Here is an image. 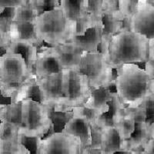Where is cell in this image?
I'll return each mask as SVG.
<instances>
[{"label": "cell", "instance_id": "6da1fadb", "mask_svg": "<svg viewBox=\"0 0 154 154\" xmlns=\"http://www.w3.org/2000/svg\"><path fill=\"white\" fill-rule=\"evenodd\" d=\"M103 29L101 26L97 25L96 26L87 29L84 35H77L74 41L76 46L80 49L87 51H96L98 44L101 41L100 37Z\"/></svg>", "mask_w": 154, "mask_h": 154}, {"label": "cell", "instance_id": "7a4b0ae2", "mask_svg": "<svg viewBox=\"0 0 154 154\" xmlns=\"http://www.w3.org/2000/svg\"><path fill=\"white\" fill-rule=\"evenodd\" d=\"M89 126V123L87 120L82 118H76L68 126L69 132L75 133L80 137L82 152L86 151V149L89 146L88 145L89 143V133H88Z\"/></svg>", "mask_w": 154, "mask_h": 154}, {"label": "cell", "instance_id": "3957f363", "mask_svg": "<svg viewBox=\"0 0 154 154\" xmlns=\"http://www.w3.org/2000/svg\"><path fill=\"white\" fill-rule=\"evenodd\" d=\"M49 117L52 119L54 133H61L64 130L66 125L73 116L72 112H57L55 110V106L53 105L48 110Z\"/></svg>", "mask_w": 154, "mask_h": 154}, {"label": "cell", "instance_id": "277c9868", "mask_svg": "<svg viewBox=\"0 0 154 154\" xmlns=\"http://www.w3.org/2000/svg\"><path fill=\"white\" fill-rule=\"evenodd\" d=\"M102 22L103 29L102 31L103 38L109 39L116 32L119 30V19L113 15V12L106 11L102 14Z\"/></svg>", "mask_w": 154, "mask_h": 154}, {"label": "cell", "instance_id": "5b68a950", "mask_svg": "<svg viewBox=\"0 0 154 154\" xmlns=\"http://www.w3.org/2000/svg\"><path fill=\"white\" fill-rule=\"evenodd\" d=\"M22 103L21 102L11 104L5 108V111L2 113V121L11 123L16 126L23 125L22 121Z\"/></svg>", "mask_w": 154, "mask_h": 154}, {"label": "cell", "instance_id": "8992f818", "mask_svg": "<svg viewBox=\"0 0 154 154\" xmlns=\"http://www.w3.org/2000/svg\"><path fill=\"white\" fill-rule=\"evenodd\" d=\"M46 86L47 91L51 96L56 97L66 96L65 80L63 73H57V75L48 79Z\"/></svg>", "mask_w": 154, "mask_h": 154}, {"label": "cell", "instance_id": "52a82bcc", "mask_svg": "<svg viewBox=\"0 0 154 154\" xmlns=\"http://www.w3.org/2000/svg\"><path fill=\"white\" fill-rule=\"evenodd\" d=\"M123 150L126 149H121L119 132L114 129L109 132V137H107L106 140H104L102 154H116Z\"/></svg>", "mask_w": 154, "mask_h": 154}, {"label": "cell", "instance_id": "ba28073f", "mask_svg": "<svg viewBox=\"0 0 154 154\" xmlns=\"http://www.w3.org/2000/svg\"><path fill=\"white\" fill-rule=\"evenodd\" d=\"M112 99V94L109 93L106 85L92 91V104L93 103L96 108H100L103 105L107 103V102L110 101Z\"/></svg>", "mask_w": 154, "mask_h": 154}, {"label": "cell", "instance_id": "9c48e42d", "mask_svg": "<svg viewBox=\"0 0 154 154\" xmlns=\"http://www.w3.org/2000/svg\"><path fill=\"white\" fill-rule=\"evenodd\" d=\"M35 10L31 2H24V5H21L16 12L14 22H29L32 23L35 17Z\"/></svg>", "mask_w": 154, "mask_h": 154}, {"label": "cell", "instance_id": "30bf717a", "mask_svg": "<svg viewBox=\"0 0 154 154\" xmlns=\"http://www.w3.org/2000/svg\"><path fill=\"white\" fill-rule=\"evenodd\" d=\"M58 53L63 65L70 66L75 64L79 60V52L74 48L60 47Z\"/></svg>", "mask_w": 154, "mask_h": 154}, {"label": "cell", "instance_id": "8fae6325", "mask_svg": "<svg viewBox=\"0 0 154 154\" xmlns=\"http://www.w3.org/2000/svg\"><path fill=\"white\" fill-rule=\"evenodd\" d=\"M13 25L16 27L20 38L23 39H36L32 23L29 22H13Z\"/></svg>", "mask_w": 154, "mask_h": 154}, {"label": "cell", "instance_id": "7c38bea8", "mask_svg": "<svg viewBox=\"0 0 154 154\" xmlns=\"http://www.w3.org/2000/svg\"><path fill=\"white\" fill-rule=\"evenodd\" d=\"M106 104L109 106V110L108 112L103 114L101 116V118L105 119L107 124L111 126L113 125L114 117L119 109V103L118 99L113 96L110 101L107 102Z\"/></svg>", "mask_w": 154, "mask_h": 154}, {"label": "cell", "instance_id": "4fadbf2b", "mask_svg": "<svg viewBox=\"0 0 154 154\" xmlns=\"http://www.w3.org/2000/svg\"><path fill=\"white\" fill-rule=\"evenodd\" d=\"M93 62V61H92L91 59H89V57L82 58L81 63L78 68V70L80 73L85 74L92 79L94 78L96 75L95 74L96 73V65Z\"/></svg>", "mask_w": 154, "mask_h": 154}, {"label": "cell", "instance_id": "5bb4252c", "mask_svg": "<svg viewBox=\"0 0 154 154\" xmlns=\"http://www.w3.org/2000/svg\"><path fill=\"white\" fill-rule=\"evenodd\" d=\"M31 3L36 12V15L42 14L46 11H51L54 9L57 4L60 3L58 1H31Z\"/></svg>", "mask_w": 154, "mask_h": 154}, {"label": "cell", "instance_id": "9a60e30c", "mask_svg": "<svg viewBox=\"0 0 154 154\" xmlns=\"http://www.w3.org/2000/svg\"><path fill=\"white\" fill-rule=\"evenodd\" d=\"M16 138V126L11 123H2V140L6 144H12Z\"/></svg>", "mask_w": 154, "mask_h": 154}, {"label": "cell", "instance_id": "2e32d148", "mask_svg": "<svg viewBox=\"0 0 154 154\" xmlns=\"http://www.w3.org/2000/svg\"><path fill=\"white\" fill-rule=\"evenodd\" d=\"M26 97L32 99L33 101L39 103L43 101V96H42V92L40 91L39 87L35 81L29 83V87L26 90Z\"/></svg>", "mask_w": 154, "mask_h": 154}, {"label": "cell", "instance_id": "e0dca14e", "mask_svg": "<svg viewBox=\"0 0 154 154\" xmlns=\"http://www.w3.org/2000/svg\"><path fill=\"white\" fill-rule=\"evenodd\" d=\"M20 143L30 154H37L38 139L36 137H29L23 135L20 137Z\"/></svg>", "mask_w": 154, "mask_h": 154}, {"label": "cell", "instance_id": "ac0fdd59", "mask_svg": "<svg viewBox=\"0 0 154 154\" xmlns=\"http://www.w3.org/2000/svg\"><path fill=\"white\" fill-rule=\"evenodd\" d=\"M78 80H79V79H78V76H77L76 73H75L73 72H70L69 86V93L70 95H71V97L72 99H74L79 95V92L80 90L79 82Z\"/></svg>", "mask_w": 154, "mask_h": 154}, {"label": "cell", "instance_id": "d6986e66", "mask_svg": "<svg viewBox=\"0 0 154 154\" xmlns=\"http://www.w3.org/2000/svg\"><path fill=\"white\" fill-rule=\"evenodd\" d=\"M15 49V53H20V54L23 55V57L24 58L25 62H26V64L27 67H28L29 69H30L31 66L33 65L34 63H35V62L34 63H32L29 60L30 56H29V51L28 48L26 46L23 45L21 43L17 44L14 48Z\"/></svg>", "mask_w": 154, "mask_h": 154}, {"label": "cell", "instance_id": "ffe728a7", "mask_svg": "<svg viewBox=\"0 0 154 154\" xmlns=\"http://www.w3.org/2000/svg\"><path fill=\"white\" fill-rule=\"evenodd\" d=\"M103 1H88L87 9L88 12L93 17H96L98 15L101 14V9Z\"/></svg>", "mask_w": 154, "mask_h": 154}, {"label": "cell", "instance_id": "44dd1931", "mask_svg": "<svg viewBox=\"0 0 154 154\" xmlns=\"http://www.w3.org/2000/svg\"><path fill=\"white\" fill-rule=\"evenodd\" d=\"M0 19L12 22L16 15V7H1L0 10Z\"/></svg>", "mask_w": 154, "mask_h": 154}, {"label": "cell", "instance_id": "7402d4cb", "mask_svg": "<svg viewBox=\"0 0 154 154\" xmlns=\"http://www.w3.org/2000/svg\"><path fill=\"white\" fill-rule=\"evenodd\" d=\"M77 110H79L81 115L83 116L82 119H86L88 122L90 123H93V121L95 120L96 116V112L95 109H92L86 108V107H82V108L76 109Z\"/></svg>", "mask_w": 154, "mask_h": 154}, {"label": "cell", "instance_id": "603a6c76", "mask_svg": "<svg viewBox=\"0 0 154 154\" xmlns=\"http://www.w3.org/2000/svg\"><path fill=\"white\" fill-rule=\"evenodd\" d=\"M133 119H123L122 123H122L123 133V134L126 135V138L129 137L130 133L133 131V128L135 129V122H133ZM133 131H134V130H133Z\"/></svg>", "mask_w": 154, "mask_h": 154}, {"label": "cell", "instance_id": "cb8c5ba5", "mask_svg": "<svg viewBox=\"0 0 154 154\" xmlns=\"http://www.w3.org/2000/svg\"><path fill=\"white\" fill-rule=\"evenodd\" d=\"M33 45L35 46V48H36L37 54L40 53L41 52H42V49H44V48H49V49H51V48L55 47L54 45L46 42L44 39H42V38H37L36 39H35V42H33Z\"/></svg>", "mask_w": 154, "mask_h": 154}, {"label": "cell", "instance_id": "d4e9b609", "mask_svg": "<svg viewBox=\"0 0 154 154\" xmlns=\"http://www.w3.org/2000/svg\"><path fill=\"white\" fill-rule=\"evenodd\" d=\"M125 9L126 12V16L130 17L132 15L137 11V1H130V2H125Z\"/></svg>", "mask_w": 154, "mask_h": 154}, {"label": "cell", "instance_id": "484cf974", "mask_svg": "<svg viewBox=\"0 0 154 154\" xmlns=\"http://www.w3.org/2000/svg\"><path fill=\"white\" fill-rule=\"evenodd\" d=\"M119 30H130L131 29V21L130 17L126 16L119 17Z\"/></svg>", "mask_w": 154, "mask_h": 154}, {"label": "cell", "instance_id": "4316f807", "mask_svg": "<svg viewBox=\"0 0 154 154\" xmlns=\"http://www.w3.org/2000/svg\"><path fill=\"white\" fill-rule=\"evenodd\" d=\"M96 52L100 54L106 55L108 52V39L102 37L101 41L98 44L96 48Z\"/></svg>", "mask_w": 154, "mask_h": 154}, {"label": "cell", "instance_id": "83f0119b", "mask_svg": "<svg viewBox=\"0 0 154 154\" xmlns=\"http://www.w3.org/2000/svg\"><path fill=\"white\" fill-rule=\"evenodd\" d=\"M143 154H154V138L150 139L146 143Z\"/></svg>", "mask_w": 154, "mask_h": 154}, {"label": "cell", "instance_id": "f1b7e54d", "mask_svg": "<svg viewBox=\"0 0 154 154\" xmlns=\"http://www.w3.org/2000/svg\"><path fill=\"white\" fill-rule=\"evenodd\" d=\"M12 103V97H10V96H4V95L1 94V96H0V104H1V105L9 106Z\"/></svg>", "mask_w": 154, "mask_h": 154}, {"label": "cell", "instance_id": "f546056e", "mask_svg": "<svg viewBox=\"0 0 154 154\" xmlns=\"http://www.w3.org/2000/svg\"><path fill=\"white\" fill-rule=\"evenodd\" d=\"M108 90L111 94H116L117 93V90H116V82H109L108 84L106 85Z\"/></svg>", "mask_w": 154, "mask_h": 154}, {"label": "cell", "instance_id": "4dcf8cb0", "mask_svg": "<svg viewBox=\"0 0 154 154\" xmlns=\"http://www.w3.org/2000/svg\"><path fill=\"white\" fill-rule=\"evenodd\" d=\"M119 76V70L117 69L113 68L112 69V74H111V81L110 82H116Z\"/></svg>", "mask_w": 154, "mask_h": 154}, {"label": "cell", "instance_id": "1f68e13d", "mask_svg": "<svg viewBox=\"0 0 154 154\" xmlns=\"http://www.w3.org/2000/svg\"><path fill=\"white\" fill-rule=\"evenodd\" d=\"M131 64H133V65H137L140 69L143 70H146V66L147 62L144 61V62H137V63H134V62H131Z\"/></svg>", "mask_w": 154, "mask_h": 154}, {"label": "cell", "instance_id": "d6a6232c", "mask_svg": "<svg viewBox=\"0 0 154 154\" xmlns=\"http://www.w3.org/2000/svg\"><path fill=\"white\" fill-rule=\"evenodd\" d=\"M7 52V46L1 44V47H0V56H2L4 54H5Z\"/></svg>", "mask_w": 154, "mask_h": 154}, {"label": "cell", "instance_id": "836d02e7", "mask_svg": "<svg viewBox=\"0 0 154 154\" xmlns=\"http://www.w3.org/2000/svg\"><path fill=\"white\" fill-rule=\"evenodd\" d=\"M25 154H26V153H25ZM29 154H30V153H29Z\"/></svg>", "mask_w": 154, "mask_h": 154}]
</instances>
